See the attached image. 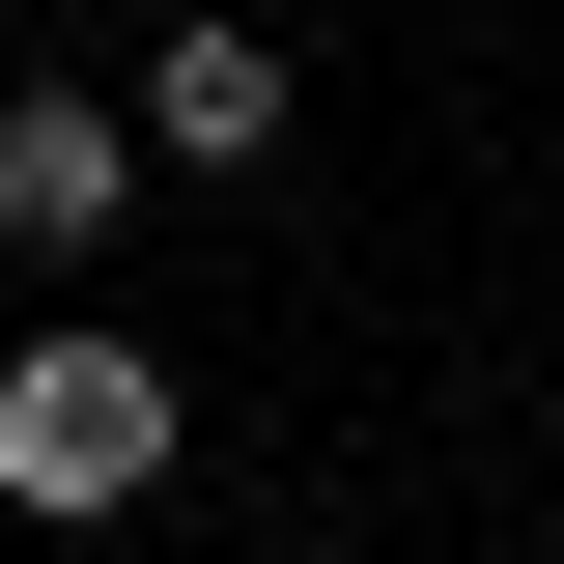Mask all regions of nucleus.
<instances>
[{
  "instance_id": "nucleus-1",
  "label": "nucleus",
  "mask_w": 564,
  "mask_h": 564,
  "mask_svg": "<svg viewBox=\"0 0 564 564\" xmlns=\"http://www.w3.org/2000/svg\"><path fill=\"white\" fill-rule=\"evenodd\" d=\"M141 480H170V367L85 339V311H57V339H0V508H57V536H85V508H141Z\"/></svg>"
},
{
  "instance_id": "nucleus-2",
  "label": "nucleus",
  "mask_w": 564,
  "mask_h": 564,
  "mask_svg": "<svg viewBox=\"0 0 564 564\" xmlns=\"http://www.w3.org/2000/svg\"><path fill=\"white\" fill-rule=\"evenodd\" d=\"M113 226H141V113H85V85H0V254H113Z\"/></svg>"
},
{
  "instance_id": "nucleus-3",
  "label": "nucleus",
  "mask_w": 564,
  "mask_h": 564,
  "mask_svg": "<svg viewBox=\"0 0 564 564\" xmlns=\"http://www.w3.org/2000/svg\"><path fill=\"white\" fill-rule=\"evenodd\" d=\"M254 141H282V29H226V0H198V29L141 57V170H254Z\"/></svg>"
}]
</instances>
